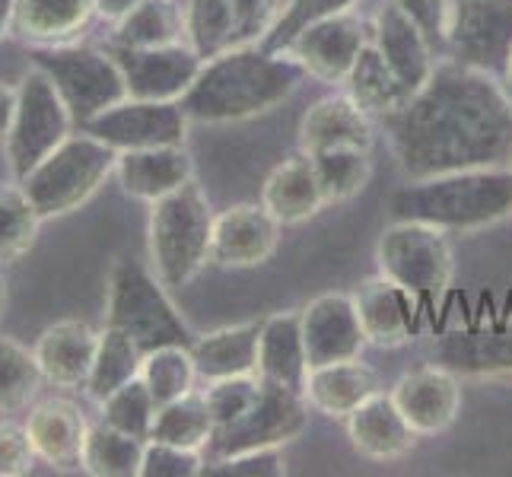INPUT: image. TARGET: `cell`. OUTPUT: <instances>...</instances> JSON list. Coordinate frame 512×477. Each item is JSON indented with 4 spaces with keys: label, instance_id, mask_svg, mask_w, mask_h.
I'll use <instances>...</instances> for the list:
<instances>
[{
    "label": "cell",
    "instance_id": "22",
    "mask_svg": "<svg viewBox=\"0 0 512 477\" xmlns=\"http://www.w3.org/2000/svg\"><path fill=\"white\" fill-rule=\"evenodd\" d=\"M357 306L366 344L376 347H401L414 338V293L398 287L388 277H373L350 293Z\"/></svg>",
    "mask_w": 512,
    "mask_h": 477
},
{
    "label": "cell",
    "instance_id": "44",
    "mask_svg": "<svg viewBox=\"0 0 512 477\" xmlns=\"http://www.w3.org/2000/svg\"><path fill=\"white\" fill-rule=\"evenodd\" d=\"M287 474V462L280 449H252L217 462H204L201 477H280Z\"/></svg>",
    "mask_w": 512,
    "mask_h": 477
},
{
    "label": "cell",
    "instance_id": "52",
    "mask_svg": "<svg viewBox=\"0 0 512 477\" xmlns=\"http://www.w3.org/2000/svg\"><path fill=\"white\" fill-rule=\"evenodd\" d=\"M503 90L512 99V58H509V67H506V74H503Z\"/></svg>",
    "mask_w": 512,
    "mask_h": 477
},
{
    "label": "cell",
    "instance_id": "17",
    "mask_svg": "<svg viewBox=\"0 0 512 477\" xmlns=\"http://www.w3.org/2000/svg\"><path fill=\"white\" fill-rule=\"evenodd\" d=\"M303 315V338L309 353V369L325 363L357 360L366 347L357 306L350 293H322L299 312Z\"/></svg>",
    "mask_w": 512,
    "mask_h": 477
},
{
    "label": "cell",
    "instance_id": "39",
    "mask_svg": "<svg viewBox=\"0 0 512 477\" xmlns=\"http://www.w3.org/2000/svg\"><path fill=\"white\" fill-rule=\"evenodd\" d=\"M45 376L35 360V350L0 334V414H13L29 408V401L39 395Z\"/></svg>",
    "mask_w": 512,
    "mask_h": 477
},
{
    "label": "cell",
    "instance_id": "15",
    "mask_svg": "<svg viewBox=\"0 0 512 477\" xmlns=\"http://www.w3.org/2000/svg\"><path fill=\"white\" fill-rule=\"evenodd\" d=\"M280 245V223L264 204H233L214 220L210 264L226 271H245L271 261Z\"/></svg>",
    "mask_w": 512,
    "mask_h": 477
},
{
    "label": "cell",
    "instance_id": "42",
    "mask_svg": "<svg viewBox=\"0 0 512 477\" xmlns=\"http://www.w3.org/2000/svg\"><path fill=\"white\" fill-rule=\"evenodd\" d=\"M102 420L112 423L115 430L131 433L137 439H150L153 433V420H156V401L150 395V388L144 379L134 376L102 401Z\"/></svg>",
    "mask_w": 512,
    "mask_h": 477
},
{
    "label": "cell",
    "instance_id": "14",
    "mask_svg": "<svg viewBox=\"0 0 512 477\" xmlns=\"http://www.w3.org/2000/svg\"><path fill=\"white\" fill-rule=\"evenodd\" d=\"M366 39H369V32L360 20V13L347 10V13L328 16V20L303 29L284 55L303 64L309 77L331 83V86H344Z\"/></svg>",
    "mask_w": 512,
    "mask_h": 477
},
{
    "label": "cell",
    "instance_id": "43",
    "mask_svg": "<svg viewBox=\"0 0 512 477\" xmlns=\"http://www.w3.org/2000/svg\"><path fill=\"white\" fill-rule=\"evenodd\" d=\"M204 468V452L147 439L140 477H198Z\"/></svg>",
    "mask_w": 512,
    "mask_h": 477
},
{
    "label": "cell",
    "instance_id": "13",
    "mask_svg": "<svg viewBox=\"0 0 512 477\" xmlns=\"http://www.w3.org/2000/svg\"><path fill=\"white\" fill-rule=\"evenodd\" d=\"M128 83L131 99L150 102H182V96L198 80L204 58L188 42H175L163 48H121L109 45Z\"/></svg>",
    "mask_w": 512,
    "mask_h": 477
},
{
    "label": "cell",
    "instance_id": "35",
    "mask_svg": "<svg viewBox=\"0 0 512 477\" xmlns=\"http://www.w3.org/2000/svg\"><path fill=\"white\" fill-rule=\"evenodd\" d=\"M210 433H214V417H210V408H207V395L198 392V388H191L188 395L156 408L150 439L204 452Z\"/></svg>",
    "mask_w": 512,
    "mask_h": 477
},
{
    "label": "cell",
    "instance_id": "30",
    "mask_svg": "<svg viewBox=\"0 0 512 477\" xmlns=\"http://www.w3.org/2000/svg\"><path fill=\"white\" fill-rule=\"evenodd\" d=\"M258 334L261 322L229 325L194 338L191 357L198 366V379L217 382L229 376H249L258 369Z\"/></svg>",
    "mask_w": 512,
    "mask_h": 477
},
{
    "label": "cell",
    "instance_id": "11",
    "mask_svg": "<svg viewBox=\"0 0 512 477\" xmlns=\"http://www.w3.org/2000/svg\"><path fill=\"white\" fill-rule=\"evenodd\" d=\"M449 58L497 77L512 58V0H452Z\"/></svg>",
    "mask_w": 512,
    "mask_h": 477
},
{
    "label": "cell",
    "instance_id": "23",
    "mask_svg": "<svg viewBox=\"0 0 512 477\" xmlns=\"http://www.w3.org/2000/svg\"><path fill=\"white\" fill-rule=\"evenodd\" d=\"M344 423H347V436L353 449L366 458H373V462H395V458H404L420 439V433L398 411L392 395H385V392L366 398Z\"/></svg>",
    "mask_w": 512,
    "mask_h": 477
},
{
    "label": "cell",
    "instance_id": "10",
    "mask_svg": "<svg viewBox=\"0 0 512 477\" xmlns=\"http://www.w3.org/2000/svg\"><path fill=\"white\" fill-rule=\"evenodd\" d=\"M379 274L414 296H436L452 284L455 258L446 229L417 220H395L376 245Z\"/></svg>",
    "mask_w": 512,
    "mask_h": 477
},
{
    "label": "cell",
    "instance_id": "45",
    "mask_svg": "<svg viewBox=\"0 0 512 477\" xmlns=\"http://www.w3.org/2000/svg\"><path fill=\"white\" fill-rule=\"evenodd\" d=\"M39 462V452H35L26 423L13 420H0V477H23Z\"/></svg>",
    "mask_w": 512,
    "mask_h": 477
},
{
    "label": "cell",
    "instance_id": "2",
    "mask_svg": "<svg viewBox=\"0 0 512 477\" xmlns=\"http://www.w3.org/2000/svg\"><path fill=\"white\" fill-rule=\"evenodd\" d=\"M306 70L296 58L268 51L261 42H239L207 58L198 80L182 96V109L201 125H229L287 102Z\"/></svg>",
    "mask_w": 512,
    "mask_h": 477
},
{
    "label": "cell",
    "instance_id": "28",
    "mask_svg": "<svg viewBox=\"0 0 512 477\" xmlns=\"http://www.w3.org/2000/svg\"><path fill=\"white\" fill-rule=\"evenodd\" d=\"M96 16L93 0H16L10 35L32 48L74 42Z\"/></svg>",
    "mask_w": 512,
    "mask_h": 477
},
{
    "label": "cell",
    "instance_id": "16",
    "mask_svg": "<svg viewBox=\"0 0 512 477\" xmlns=\"http://www.w3.org/2000/svg\"><path fill=\"white\" fill-rule=\"evenodd\" d=\"M388 395H392L404 420L420 436H436L449 430L455 417L462 414V382H458L452 369L439 363L404 373Z\"/></svg>",
    "mask_w": 512,
    "mask_h": 477
},
{
    "label": "cell",
    "instance_id": "27",
    "mask_svg": "<svg viewBox=\"0 0 512 477\" xmlns=\"http://www.w3.org/2000/svg\"><path fill=\"white\" fill-rule=\"evenodd\" d=\"M379 392L376 369L366 366L360 357L344 363L312 366L306 379V401L312 411H319L334 420H347L366 398Z\"/></svg>",
    "mask_w": 512,
    "mask_h": 477
},
{
    "label": "cell",
    "instance_id": "47",
    "mask_svg": "<svg viewBox=\"0 0 512 477\" xmlns=\"http://www.w3.org/2000/svg\"><path fill=\"white\" fill-rule=\"evenodd\" d=\"M395 4L427 32V39L433 45H446L449 23H452V0H395Z\"/></svg>",
    "mask_w": 512,
    "mask_h": 477
},
{
    "label": "cell",
    "instance_id": "21",
    "mask_svg": "<svg viewBox=\"0 0 512 477\" xmlns=\"http://www.w3.org/2000/svg\"><path fill=\"white\" fill-rule=\"evenodd\" d=\"M32 350L42 366L45 382L61 388L86 385L99 350V331L80 322V318H64V322L48 325Z\"/></svg>",
    "mask_w": 512,
    "mask_h": 477
},
{
    "label": "cell",
    "instance_id": "31",
    "mask_svg": "<svg viewBox=\"0 0 512 477\" xmlns=\"http://www.w3.org/2000/svg\"><path fill=\"white\" fill-rule=\"evenodd\" d=\"M344 93L373 118H385V115L398 112L401 105L414 96L408 86L401 83V77L395 74V70L388 67V61L382 58V51L369 39H366L357 61H353V67H350V74L344 80Z\"/></svg>",
    "mask_w": 512,
    "mask_h": 477
},
{
    "label": "cell",
    "instance_id": "12",
    "mask_svg": "<svg viewBox=\"0 0 512 477\" xmlns=\"http://www.w3.org/2000/svg\"><path fill=\"white\" fill-rule=\"evenodd\" d=\"M191 118L182 102H150V99H121L105 109L80 131L99 137L112 150H144V147H172L185 144Z\"/></svg>",
    "mask_w": 512,
    "mask_h": 477
},
{
    "label": "cell",
    "instance_id": "36",
    "mask_svg": "<svg viewBox=\"0 0 512 477\" xmlns=\"http://www.w3.org/2000/svg\"><path fill=\"white\" fill-rule=\"evenodd\" d=\"M140 379L150 388V395L156 401V408L188 395L194 382H198V366H194L191 347L185 344H166L144 353L140 363Z\"/></svg>",
    "mask_w": 512,
    "mask_h": 477
},
{
    "label": "cell",
    "instance_id": "40",
    "mask_svg": "<svg viewBox=\"0 0 512 477\" xmlns=\"http://www.w3.org/2000/svg\"><path fill=\"white\" fill-rule=\"evenodd\" d=\"M42 217L20 182H0V264L23 258L39 236Z\"/></svg>",
    "mask_w": 512,
    "mask_h": 477
},
{
    "label": "cell",
    "instance_id": "34",
    "mask_svg": "<svg viewBox=\"0 0 512 477\" xmlns=\"http://www.w3.org/2000/svg\"><path fill=\"white\" fill-rule=\"evenodd\" d=\"M140 363H144V350L137 347V341L131 338V334L105 325L99 331V350H96V360H93V373L83 388L90 392L93 401L102 404L125 382L140 376Z\"/></svg>",
    "mask_w": 512,
    "mask_h": 477
},
{
    "label": "cell",
    "instance_id": "33",
    "mask_svg": "<svg viewBox=\"0 0 512 477\" xmlns=\"http://www.w3.org/2000/svg\"><path fill=\"white\" fill-rule=\"evenodd\" d=\"M144 449H147V439L121 433L112 423L99 420L86 430L80 468L93 477H134L140 474Z\"/></svg>",
    "mask_w": 512,
    "mask_h": 477
},
{
    "label": "cell",
    "instance_id": "3",
    "mask_svg": "<svg viewBox=\"0 0 512 477\" xmlns=\"http://www.w3.org/2000/svg\"><path fill=\"white\" fill-rule=\"evenodd\" d=\"M392 214L395 220L430 223L446 233H478L512 217V166L411 179L392 194Z\"/></svg>",
    "mask_w": 512,
    "mask_h": 477
},
{
    "label": "cell",
    "instance_id": "8",
    "mask_svg": "<svg viewBox=\"0 0 512 477\" xmlns=\"http://www.w3.org/2000/svg\"><path fill=\"white\" fill-rule=\"evenodd\" d=\"M16 90H20V102H16L13 128L4 144H7L10 172L20 182L51 150L74 134L77 121L70 115L67 102L61 99L58 86L51 83V77L42 67L32 64Z\"/></svg>",
    "mask_w": 512,
    "mask_h": 477
},
{
    "label": "cell",
    "instance_id": "41",
    "mask_svg": "<svg viewBox=\"0 0 512 477\" xmlns=\"http://www.w3.org/2000/svg\"><path fill=\"white\" fill-rule=\"evenodd\" d=\"M357 4H360V0H287V4L280 7L274 26L261 39V45L268 48V51H277V55H284V51L293 45V39L303 29L328 20V16L347 13Z\"/></svg>",
    "mask_w": 512,
    "mask_h": 477
},
{
    "label": "cell",
    "instance_id": "50",
    "mask_svg": "<svg viewBox=\"0 0 512 477\" xmlns=\"http://www.w3.org/2000/svg\"><path fill=\"white\" fill-rule=\"evenodd\" d=\"M13 4L16 0H0V39L10 35V23H13Z\"/></svg>",
    "mask_w": 512,
    "mask_h": 477
},
{
    "label": "cell",
    "instance_id": "26",
    "mask_svg": "<svg viewBox=\"0 0 512 477\" xmlns=\"http://www.w3.org/2000/svg\"><path fill=\"white\" fill-rule=\"evenodd\" d=\"M26 430L35 452L51 468H80V452L90 423L83 411L67 398L39 401L26 417Z\"/></svg>",
    "mask_w": 512,
    "mask_h": 477
},
{
    "label": "cell",
    "instance_id": "49",
    "mask_svg": "<svg viewBox=\"0 0 512 477\" xmlns=\"http://www.w3.org/2000/svg\"><path fill=\"white\" fill-rule=\"evenodd\" d=\"M140 4V0H93V10H96V16L99 20H105V23H121L125 16L134 10Z\"/></svg>",
    "mask_w": 512,
    "mask_h": 477
},
{
    "label": "cell",
    "instance_id": "29",
    "mask_svg": "<svg viewBox=\"0 0 512 477\" xmlns=\"http://www.w3.org/2000/svg\"><path fill=\"white\" fill-rule=\"evenodd\" d=\"M439 366L455 376H503L512 373V328L500 331H455L433 347Z\"/></svg>",
    "mask_w": 512,
    "mask_h": 477
},
{
    "label": "cell",
    "instance_id": "6",
    "mask_svg": "<svg viewBox=\"0 0 512 477\" xmlns=\"http://www.w3.org/2000/svg\"><path fill=\"white\" fill-rule=\"evenodd\" d=\"M105 325L121 328L150 353L166 344H194L182 312L169 299V287L131 258H118L109 271V299H105Z\"/></svg>",
    "mask_w": 512,
    "mask_h": 477
},
{
    "label": "cell",
    "instance_id": "24",
    "mask_svg": "<svg viewBox=\"0 0 512 477\" xmlns=\"http://www.w3.org/2000/svg\"><path fill=\"white\" fill-rule=\"evenodd\" d=\"M338 147L373 150V115H366L347 93L325 96L299 121V150L325 153Z\"/></svg>",
    "mask_w": 512,
    "mask_h": 477
},
{
    "label": "cell",
    "instance_id": "48",
    "mask_svg": "<svg viewBox=\"0 0 512 477\" xmlns=\"http://www.w3.org/2000/svg\"><path fill=\"white\" fill-rule=\"evenodd\" d=\"M16 102H20V90L10 83L0 80V144L7 140L10 128H13V115H16Z\"/></svg>",
    "mask_w": 512,
    "mask_h": 477
},
{
    "label": "cell",
    "instance_id": "51",
    "mask_svg": "<svg viewBox=\"0 0 512 477\" xmlns=\"http://www.w3.org/2000/svg\"><path fill=\"white\" fill-rule=\"evenodd\" d=\"M4 309H7V280L0 274V318H4Z\"/></svg>",
    "mask_w": 512,
    "mask_h": 477
},
{
    "label": "cell",
    "instance_id": "1",
    "mask_svg": "<svg viewBox=\"0 0 512 477\" xmlns=\"http://www.w3.org/2000/svg\"><path fill=\"white\" fill-rule=\"evenodd\" d=\"M379 121L408 179L512 166V99L497 77L452 58Z\"/></svg>",
    "mask_w": 512,
    "mask_h": 477
},
{
    "label": "cell",
    "instance_id": "19",
    "mask_svg": "<svg viewBox=\"0 0 512 477\" xmlns=\"http://www.w3.org/2000/svg\"><path fill=\"white\" fill-rule=\"evenodd\" d=\"M261 204L280 226H299L319 217L328 207V198L312 156L299 150L296 156L274 166L261 185Z\"/></svg>",
    "mask_w": 512,
    "mask_h": 477
},
{
    "label": "cell",
    "instance_id": "32",
    "mask_svg": "<svg viewBox=\"0 0 512 477\" xmlns=\"http://www.w3.org/2000/svg\"><path fill=\"white\" fill-rule=\"evenodd\" d=\"M175 42H185V7L175 0H140L112 32V45L121 48H163Z\"/></svg>",
    "mask_w": 512,
    "mask_h": 477
},
{
    "label": "cell",
    "instance_id": "20",
    "mask_svg": "<svg viewBox=\"0 0 512 477\" xmlns=\"http://www.w3.org/2000/svg\"><path fill=\"white\" fill-rule=\"evenodd\" d=\"M115 175L125 194L137 201H160L175 188L194 179V163L185 144L172 147H144V150H121L115 159Z\"/></svg>",
    "mask_w": 512,
    "mask_h": 477
},
{
    "label": "cell",
    "instance_id": "7",
    "mask_svg": "<svg viewBox=\"0 0 512 477\" xmlns=\"http://www.w3.org/2000/svg\"><path fill=\"white\" fill-rule=\"evenodd\" d=\"M32 64L42 67L58 86L61 99L67 102L70 115L83 128L105 109H112L121 99H128V83L121 74L112 51L90 48V45H45L32 48Z\"/></svg>",
    "mask_w": 512,
    "mask_h": 477
},
{
    "label": "cell",
    "instance_id": "25",
    "mask_svg": "<svg viewBox=\"0 0 512 477\" xmlns=\"http://www.w3.org/2000/svg\"><path fill=\"white\" fill-rule=\"evenodd\" d=\"M255 373L268 382L287 385L293 392H306L309 379V353L303 338V315L277 312L261 322L258 334V369Z\"/></svg>",
    "mask_w": 512,
    "mask_h": 477
},
{
    "label": "cell",
    "instance_id": "5",
    "mask_svg": "<svg viewBox=\"0 0 512 477\" xmlns=\"http://www.w3.org/2000/svg\"><path fill=\"white\" fill-rule=\"evenodd\" d=\"M115 159L118 150L102 144L93 134L77 131L51 150L29 175H23L20 185L42 220L67 217L90 201L109 175H115Z\"/></svg>",
    "mask_w": 512,
    "mask_h": 477
},
{
    "label": "cell",
    "instance_id": "4",
    "mask_svg": "<svg viewBox=\"0 0 512 477\" xmlns=\"http://www.w3.org/2000/svg\"><path fill=\"white\" fill-rule=\"evenodd\" d=\"M214 207L198 182H185L166 198L150 204L147 220V252L150 268L163 287L182 290L204 271L214 239Z\"/></svg>",
    "mask_w": 512,
    "mask_h": 477
},
{
    "label": "cell",
    "instance_id": "38",
    "mask_svg": "<svg viewBox=\"0 0 512 477\" xmlns=\"http://www.w3.org/2000/svg\"><path fill=\"white\" fill-rule=\"evenodd\" d=\"M315 172L325 188L328 204L353 201L373 179V150L363 147H338L325 153H312Z\"/></svg>",
    "mask_w": 512,
    "mask_h": 477
},
{
    "label": "cell",
    "instance_id": "9",
    "mask_svg": "<svg viewBox=\"0 0 512 477\" xmlns=\"http://www.w3.org/2000/svg\"><path fill=\"white\" fill-rule=\"evenodd\" d=\"M306 423H309L306 395L293 392L287 385L261 379V392L249 404V411H242L236 420L223 423V427H214L204 446V462H217V458H229L252 449H280L303 433Z\"/></svg>",
    "mask_w": 512,
    "mask_h": 477
},
{
    "label": "cell",
    "instance_id": "18",
    "mask_svg": "<svg viewBox=\"0 0 512 477\" xmlns=\"http://www.w3.org/2000/svg\"><path fill=\"white\" fill-rule=\"evenodd\" d=\"M369 42L382 51L388 67L395 70L411 93H417L420 86L430 80V74L439 64L436 51H433L436 45L427 39V32H423L411 16L395 4V0H385V4L376 10Z\"/></svg>",
    "mask_w": 512,
    "mask_h": 477
},
{
    "label": "cell",
    "instance_id": "37",
    "mask_svg": "<svg viewBox=\"0 0 512 477\" xmlns=\"http://www.w3.org/2000/svg\"><path fill=\"white\" fill-rule=\"evenodd\" d=\"M185 42L204 61L239 45L233 0H185Z\"/></svg>",
    "mask_w": 512,
    "mask_h": 477
},
{
    "label": "cell",
    "instance_id": "46",
    "mask_svg": "<svg viewBox=\"0 0 512 477\" xmlns=\"http://www.w3.org/2000/svg\"><path fill=\"white\" fill-rule=\"evenodd\" d=\"M239 42H261L280 13V0H233Z\"/></svg>",
    "mask_w": 512,
    "mask_h": 477
}]
</instances>
